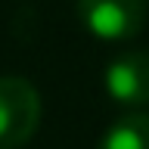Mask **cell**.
Instances as JSON below:
<instances>
[{"mask_svg":"<svg viewBox=\"0 0 149 149\" xmlns=\"http://www.w3.org/2000/svg\"><path fill=\"white\" fill-rule=\"evenodd\" d=\"M96 149H149V115L130 112L102 134Z\"/></svg>","mask_w":149,"mask_h":149,"instance_id":"4","label":"cell"},{"mask_svg":"<svg viewBox=\"0 0 149 149\" xmlns=\"http://www.w3.org/2000/svg\"><path fill=\"white\" fill-rule=\"evenodd\" d=\"M102 87L124 109L149 106V50H121L102 72Z\"/></svg>","mask_w":149,"mask_h":149,"instance_id":"3","label":"cell"},{"mask_svg":"<svg viewBox=\"0 0 149 149\" xmlns=\"http://www.w3.org/2000/svg\"><path fill=\"white\" fill-rule=\"evenodd\" d=\"M40 124V93L28 78L0 74V149H19Z\"/></svg>","mask_w":149,"mask_h":149,"instance_id":"1","label":"cell"},{"mask_svg":"<svg viewBox=\"0 0 149 149\" xmlns=\"http://www.w3.org/2000/svg\"><path fill=\"white\" fill-rule=\"evenodd\" d=\"M81 25L100 40L124 44L146 25V0H74Z\"/></svg>","mask_w":149,"mask_h":149,"instance_id":"2","label":"cell"}]
</instances>
